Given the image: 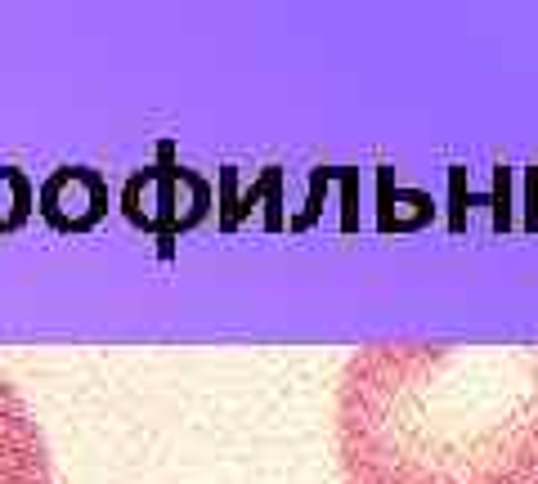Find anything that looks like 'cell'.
<instances>
[{
    "instance_id": "1",
    "label": "cell",
    "mask_w": 538,
    "mask_h": 484,
    "mask_svg": "<svg viewBox=\"0 0 538 484\" xmlns=\"http://www.w3.org/2000/svg\"><path fill=\"white\" fill-rule=\"evenodd\" d=\"M341 484H538V346H368L337 386Z\"/></svg>"
},
{
    "instance_id": "2",
    "label": "cell",
    "mask_w": 538,
    "mask_h": 484,
    "mask_svg": "<svg viewBox=\"0 0 538 484\" xmlns=\"http://www.w3.org/2000/svg\"><path fill=\"white\" fill-rule=\"evenodd\" d=\"M0 484H54L45 431L5 372H0Z\"/></svg>"
}]
</instances>
